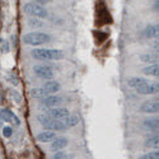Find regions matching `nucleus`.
I'll use <instances>...</instances> for the list:
<instances>
[{
  "label": "nucleus",
  "mask_w": 159,
  "mask_h": 159,
  "mask_svg": "<svg viewBox=\"0 0 159 159\" xmlns=\"http://www.w3.org/2000/svg\"><path fill=\"white\" fill-rule=\"evenodd\" d=\"M127 85L134 88L139 94L143 96H154L159 93V83L148 80L145 78L140 76H132L127 80Z\"/></svg>",
  "instance_id": "nucleus-1"
},
{
  "label": "nucleus",
  "mask_w": 159,
  "mask_h": 159,
  "mask_svg": "<svg viewBox=\"0 0 159 159\" xmlns=\"http://www.w3.org/2000/svg\"><path fill=\"white\" fill-rule=\"evenodd\" d=\"M31 56L38 61H48V60H62L64 51L59 48H33L31 51Z\"/></svg>",
  "instance_id": "nucleus-2"
},
{
  "label": "nucleus",
  "mask_w": 159,
  "mask_h": 159,
  "mask_svg": "<svg viewBox=\"0 0 159 159\" xmlns=\"http://www.w3.org/2000/svg\"><path fill=\"white\" fill-rule=\"evenodd\" d=\"M60 88H61V85H60L59 82H56V80H47L41 88H34V89H32L31 94H32V97H34V98H43V97H46V96L57 93V92L60 90Z\"/></svg>",
  "instance_id": "nucleus-3"
},
{
  "label": "nucleus",
  "mask_w": 159,
  "mask_h": 159,
  "mask_svg": "<svg viewBox=\"0 0 159 159\" xmlns=\"http://www.w3.org/2000/svg\"><path fill=\"white\" fill-rule=\"evenodd\" d=\"M37 121L43 126V129L46 130H51V131H64L66 130V125L65 122H62L61 120L54 118L48 116L47 113L45 115H38L37 116Z\"/></svg>",
  "instance_id": "nucleus-4"
},
{
  "label": "nucleus",
  "mask_w": 159,
  "mask_h": 159,
  "mask_svg": "<svg viewBox=\"0 0 159 159\" xmlns=\"http://www.w3.org/2000/svg\"><path fill=\"white\" fill-rule=\"evenodd\" d=\"M51 36L48 33L43 32H30L27 34H24L23 42L27 43L30 46H42L48 42H51Z\"/></svg>",
  "instance_id": "nucleus-5"
},
{
  "label": "nucleus",
  "mask_w": 159,
  "mask_h": 159,
  "mask_svg": "<svg viewBox=\"0 0 159 159\" xmlns=\"http://www.w3.org/2000/svg\"><path fill=\"white\" fill-rule=\"evenodd\" d=\"M24 13H27L28 16H32L34 18H39V19H45L48 17V11L43 5H39L36 3H27L23 8Z\"/></svg>",
  "instance_id": "nucleus-6"
},
{
  "label": "nucleus",
  "mask_w": 159,
  "mask_h": 159,
  "mask_svg": "<svg viewBox=\"0 0 159 159\" xmlns=\"http://www.w3.org/2000/svg\"><path fill=\"white\" fill-rule=\"evenodd\" d=\"M64 103V97H60V96H55V94H50V96H46L41 99L39 102V106L45 110V108H54V107H59Z\"/></svg>",
  "instance_id": "nucleus-7"
},
{
  "label": "nucleus",
  "mask_w": 159,
  "mask_h": 159,
  "mask_svg": "<svg viewBox=\"0 0 159 159\" xmlns=\"http://www.w3.org/2000/svg\"><path fill=\"white\" fill-rule=\"evenodd\" d=\"M33 73L38 78L46 79V80H52V78H55V73L52 70V66H48V65H34Z\"/></svg>",
  "instance_id": "nucleus-8"
},
{
  "label": "nucleus",
  "mask_w": 159,
  "mask_h": 159,
  "mask_svg": "<svg viewBox=\"0 0 159 159\" xmlns=\"http://www.w3.org/2000/svg\"><path fill=\"white\" fill-rule=\"evenodd\" d=\"M139 111L141 113H148V115H155V113H159V101H154V99H150V101H145L140 104L139 107Z\"/></svg>",
  "instance_id": "nucleus-9"
},
{
  "label": "nucleus",
  "mask_w": 159,
  "mask_h": 159,
  "mask_svg": "<svg viewBox=\"0 0 159 159\" xmlns=\"http://www.w3.org/2000/svg\"><path fill=\"white\" fill-rule=\"evenodd\" d=\"M0 117H2V120L4 122H8V124H13V125H19L20 124L19 117L14 112H11L10 110H8V108L0 110Z\"/></svg>",
  "instance_id": "nucleus-10"
},
{
  "label": "nucleus",
  "mask_w": 159,
  "mask_h": 159,
  "mask_svg": "<svg viewBox=\"0 0 159 159\" xmlns=\"http://www.w3.org/2000/svg\"><path fill=\"white\" fill-rule=\"evenodd\" d=\"M47 115L54 117V118H57V120H64V118H68L70 116V111L68 108H64V107H54V108H50L47 111Z\"/></svg>",
  "instance_id": "nucleus-11"
},
{
  "label": "nucleus",
  "mask_w": 159,
  "mask_h": 159,
  "mask_svg": "<svg viewBox=\"0 0 159 159\" xmlns=\"http://www.w3.org/2000/svg\"><path fill=\"white\" fill-rule=\"evenodd\" d=\"M69 145V139L68 138H65V136H57L54 141L51 143V147H50V149L52 150V152H60V150H62V149H65L66 147Z\"/></svg>",
  "instance_id": "nucleus-12"
},
{
  "label": "nucleus",
  "mask_w": 159,
  "mask_h": 159,
  "mask_svg": "<svg viewBox=\"0 0 159 159\" xmlns=\"http://www.w3.org/2000/svg\"><path fill=\"white\" fill-rule=\"evenodd\" d=\"M56 134L55 131H51V130H45L42 132H39V134H37L36 139L38 143H42V144H47V143H52L55 139H56Z\"/></svg>",
  "instance_id": "nucleus-13"
},
{
  "label": "nucleus",
  "mask_w": 159,
  "mask_h": 159,
  "mask_svg": "<svg viewBox=\"0 0 159 159\" xmlns=\"http://www.w3.org/2000/svg\"><path fill=\"white\" fill-rule=\"evenodd\" d=\"M143 129L147 131H158L159 130V117H149L145 118L141 124Z\"/></svg>",
  "instance_id": "nucleus-14"
},
{
  "label": "nucleus",
  "mask_w": 159,
  "mask_h": 159,
  "mask_svg": "<svg viewBox=\"0 0 159 159\" xmlns=\"http://www.w3.org/2000/svg\"><path fill=\"white\" fill-rule=\"evenodd\" d=\"M140 61L147 64H159V51L154 50L153 52H147V54L140 55Z\"/></svg>",
  "instance_id": "nucleus-15"
},
{
  "label": "nucleus",
  "mask_w": 159,
  "mask_h": 159,
  "mask_svg": "<svg viewBox=\"0 0 159 159\" xmlns=\"http://www.w3.org/2000/svg\"><path fill=\"white\" fill-rule=\"evenodd\" d=\"M143 36L145 38H157V37H159V23L147 25L143 31Z\"/></svg>",
  "instance_id": "nucleus-16"
},
{
  "label": "nucleus",
  "mask_w": 159,
  "mask_h": 159,
  "mask_svg": "<svg viewBox=\"0 0 159 159\" xmlns=\"http://www.w3.org/2000/svg\"><path fill=\"white\" fill-rule=\"evenodd\" d=\"M144 147L148 148V149L159 150V134H154V135L148 136L144 141Z\"/></svg>",
  "instance_id": "nucleus-17"
},
{
  "label": "nucleus",
  "mask_w": 159,
  "mask_h": 159,
  "mask_svg": "<svg viewBox=\"0 0 159 159\" xmlns=\"http://www.w3.org/2000/svg\"><path fill=\"white\" fill-rule=\"evenodd\" d=\"M141 71H143L145 75L159 78V64H150V65H147V66H144V68L141 69Z\"/></svg>",
  "instance_id": "nucleus-18"
},
{
  "label": "nucleus",
  "mask_w": 159,
  "mask_h": 159,
  "mask_svg": "<svg viewBox=\"0 0 159 159\" xmlns=\"http://www.w3.org/2000/svg\"><path fill=\"white\" fill-rule=\"evenodd\" d=\"M79 121H80V118H79V116L76 115H70L68 118H66L65 121V125H66V129H70V127H74L79 124Z\"/></svg>",
  "instance_id": "nucleus-19"
},
{
  "label": "nucleus",
  "mask_w": 159,
  "mask_h": 159,
  "mask_svg": "<svg viewBox=\"0 0 159 159\" xmlns=\"http://www.w3.org/2000/svg\"><path fill=\"white\" fill-rule=\"evenodd\" d=\"M28 25L30 28H42L43 27V22L39 19V18H31L28 19Z\"/></svg>",
  "instance_id": "nucleus-20"
},
{
  "label": "nucleus",
  "mask_w": 159,
  "mask_h": 159,
  "mask_svg": "<svg viewBox=\"0 0 159 159\" xmlns=\"http://www.w3.org/2000/svg\"><path fill=\"white\" fill-rule=\"evenodd\" d=\"M138 159H159V150H153L139 155Z\"/></svg>",
  "instance_id": "nucleus-21"
},
{
  "label": "nucleus",
  "mask_w": 159,
  "mask_h": 159,
  "mask_svg": "<svg viewBox=\"0 0 159 159\" xmlns=\"http://www.w3.org/2000/svg\"><path fill=\"white\" fill-rule=\"evenodd\" d=\"M73 158V154H69V153H65L62 150L60 152H56L52 157V159H71Z\"/></svg>",
  "instance_id": "nucleus-22"
},
{
  "label": "nucleus",
  "mask_w": 159,
  "mask_h": 159,
  "mask_svg": "<svg viewBox=\"0 0 159 159\" xmlns=\"http://www.w3.org/2000/svg\"><path fill=\"white\" fill-rule=\"evenodd\" d=\"M3 135H4V138H11V135H13V129L10 127V126H4L3 127Z\"/></svg>",
  "instance_id": "nucleus-23"
},
{
  "label": "nucleus",
  "mask_w": 159,
  "mask_h": 159,
  "mask_svg": "<svg viewBox=\"0 0 159 159\" xmlns=\"http://www.w3.org/2000/svg\"><path fill=\"white\" fill-rule=\"evenodd\" d=\"M10 93H11V96H13V97H14V101H16L17 103H20V102H22V97H20V94L18 93V92L11 90Z\"/></svg>",
  "instance_id": "nucleus-24"
},
{
  "label": "nucleus",
  "mask_w": 159,
  "mask_h": 159,
  "mask_svg": "<svg viewBox=\"0 0 159 159\" xmlns=\"http://www.w3.org/2000/svg\"><path fill=\"white\" fill-rule=\"evenodd\" d=\"M32 3L39 4V5H46V4L51 3V0H32Z\"/></svg>",
  "instance_id": "nucleus-25"
},
{
  "label": "nucleus",
  "mask_w": 159,
  "mask_h": 159,
  "mask_svg": "<svg viewBox=\"0 0 159 159\" xmlns=\"http://www.w3.org/2000/svg\"><path fill=\"white\" fill-rule=\"evenodd\" d=\"M2 45H3V52H9V43L5 39H2Z\"/></svg>",
  "instance_id": "nucleus-26"
},
{
  "label": "nucleus",
  "mask_w": 159,
  "mask_h": 159,
  "mask_svg": "<svg viewBox=\"0 0 159 159\" xmlns=\"http://www.w3.org/2000/svg\"><path fill=\"white\" fill-rule=\"evenodd\" d=\"M152 46H153L154 50H159V37H157V38L154 39L153 43H152Z\"/></svg>",
  "instance_id": "nucleus-27"
},
{
  "label": "nucleus",
  "mask_w": 159,
  "mask_h": 159,
  "mask_svg": "<svg viewBox=\"0 0 159 159\" xmlns=\"http://www.w3.org/2000/svg\"><path fill=\"white\" fill-rule=\"evenodd\" d=\"M153 10L154 11H159V0H157V2L153 4Z\"/></svg>",
  "instance_id": "nucleus-28"
},
{
  "label": "nucleus",
  "mask_w": 159,
  "mask_h": 159,
  "mask_svg": "<svg viewBox=\"0 0 159 159\" xmlns=\"http://www.w3.org/2000/svg\"><path fill=\"white\" fill-rule=\"evenodd\" d=\"M3 103H4V96L2 93V90H0V106H2Z\"/></svg>",
  "instance_id": "nucleus-29"
}]
</instances>
